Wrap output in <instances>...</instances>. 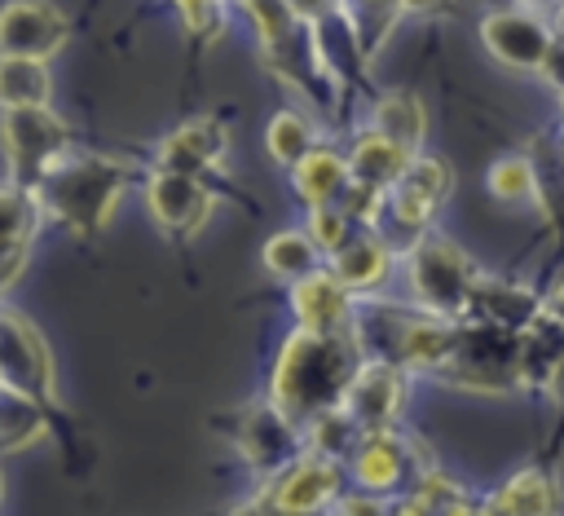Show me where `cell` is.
Listing matches in <instances>:
<instances>
[{"mask_svg": "<svg viewBox=\"0 0 564 516\" xmlns=\"http://www.w3.org/2000/svg\"><path fill=\"white\" fill-rule=\"evenodd\" d=\"M225 432L238 450V459L247 463V472L256 476V485H273L291 463H300L308 454V437L300 423H291L269 397L238 406L225 419Z\"/></svg>", "mask_w": 564, "mask_h": 516, "instance_id": "cell-5", "label": "cell"}, {"mask_svg": "<svg viewBox=\"0 0 564 516\" xmlns=\"http://www.w3.org/2000/svg\"><path fill=\"white\" fill-rule=\"evenodd\" d=\"M489 516H560V485L546 467H520L489 498Z\"/></svg>", "mask_w": 564, "mask_h": 516, "instance_id": "cell-20", "label": "cell"}, {"mask_svg": "<svg viewBox=\"0 0 564 516\" xmlns=\"http://www.w3.org/2000/svg\"><path fill=\"white\" fill-rule=\"evenodd\" d=\"M0 384L4 393H18L26 401H40L44 410L57 406V370L53 353L35 322H26L18 309L0 313Z\"/></svg>", "mask_w": 564, "mask_h": 516, "instance_id": "cell-8", "label": "cell"}, {"mask_svg": "<svg viewBox=\"0 0 564 516\" xmlns=\"http://www.w3.org/2000/svg\"><path fill=\"white\" fill-rule=\"evenodd\" d=\"M229 154V128L220 115H198V119H185L176 132H167L159 141V159L154 168L163 172H185V176H207L225 163Z\"/></svg>", "mask_w": 564, "mask_h": 516, "instance_id": "cell-16", "label": "cell"}, {"mask_svg": "<svg viewBox=\"0 0 564 516\" xmlns=\"http://www.w3.org/2000/svg\"><path fill=\"white\" fill-rule=\"evenodd\" d=\"M546 393H551V401H555V410H560V419H564V353H560V362H555V370H551V379H546Z\"/></svg>", "mask_w": 564, "mask_h": 516, "instance_id": "cell-33", "label": "cell"}, {"mask_svg": "<svg viewBox=\"0 0 564 516\" xmlns=\"http://www.w3.org/2000/svg\"><path fill=\"white\" fill-rule=\"evenodd\" d=\"M480 44H485V53H494L502 66L542 71V66H551L555 31H551L538 13L498 9V13H489V18L480 22Z\"/></svg>", "mask_w": 564, "mask_h": 516, "instance_id": "cell-12", "label": "cell"}, {"mask_svg": "<svg viewBox=\"0 0 564 516\" xmlns=\"http://www.w3.org/2000/svg\"><path fill=\"white\" fill-rule=\"evenodd\" d=\"M555 44H564V9L555 13Z\"/></svg>", "mask_w": 564, "mask_h": 516, "instance_id": "cell-35", "label": "cell"}, {"mask_svg": "<svg viewBox=\"0 0 564 516\" xmlns=\"http://www.w3.org/2000/svg\"><path fill=\"white\" fill-rule=\"evenodd\" d=\"M370 132H379V137L397 141L401 150L419 154V146H423V137H427L423 101H419L414 93H405V88L383 93V97L375 101V123H370Z\"/></svg>", "mask_w": 564, "mask_h": 516, "instance_id": "cell-22", "label": "cell"}, {"mask_svg": "<svg viewBox=\"0 0 564 516\" xmlns=\"http://www.w3.org/2000/svg\"><path fill=\"white\" fill-rule=\"evenodd\" d=\"M542 313L564 326V269L551 278V287H546V295H542Z\"/></svg>", "mask_w": 564, "mask_h": 516, "instance_id": "cell-31", "label": "cell"}, {"mask_svg": "<svg viewBox=\"0 0 564 516\" xmlns=\"http://www.w3.org/2000/svg\"><path fill=\"white\" fill-rule=\"evenodd\" d=\"M70 40V18L53 0H9L0 13V53L48 62Z\"/></svg>", "mask_w": 564, "mask_h": 516, "instance_id": "cell-11", "label": "cell"}, {"mask_svg": "<svg viewBox=\"0 0 564 516\" xmlns=\"http://www.w3.org/2000/svg\"><path fill=\"white\" fill-rule=\"evenodd\" d=\"M304 234L317 243V251L330 260L352 234H357V225H352V216L335 203V207H308V216H304Z\"/></svg>", "mask_w": 564, "mask_h": 516, "instance_id": "cell-28", "label": "cell"}, {"mask_svg": "<svg viewBox=\"0 0 564 516\" xmlns=\"http://www.w3.org/2000/svg\"><path fill=\"white\" fill-rule=\"evenodd\" d=\"M445 198H449V168L432 154H414L405 176L392 185L383 216H392V225H401L414 243V238L432 234V216L441 212Z\"/></svg>", "mask_w": 564, "mask_h": 516, "instance_id": "cell-13", "label": "cell"}, {"mask_svg": "<svg viewBox=\"0 0 564 516\" xmlns=\"http://www.w3.org/2000/svg\"><path fill=\"white\" fill-rule=\"evenodd\" d=\"M260 494H264V503L278 516H322V512H335V503L344 498V463L308 450L300 463H291Z\"/></svg>", "mask_w": 564, "mask_h": 516, "instance_id": "cell-9", "label": "cell"}, {"mask_svg": "<svg viewBox=\"0 0 564 516\" xmlns=\"http://www.w3.org/2000/svg\"><path fill=\"white\" fill-rule=\"evenodd\" d=\"M436 379L467 388V393L524 388V331H507L485 318L454 322V344H449V357Z\"/></svg>", "mask_w": 564, "mask_h": 516, "instance_id": "cell-4", "label": "cell"}, {"mask_svg": "<svg viewBox=\"0 0 564 516\" xmlns=\"http://www.w3.org/2000/svg\"><path fill=\"white\" fill-rule=\"evenodd\" d=\"M366 353L357 344V335H313V331H291L273 357V375H269V401L300 423L304 432L330 415L344 410L348 384L357 379Z\"/></svg>", "mask_w": 564, "mask_h": 516, "instance_id": "cell-1", "label": "cell"}, {"mask_svg": "<svg viewBox=\"0 0 564 516\" xmlns=\"http://www.w3.org/2000/svg\"><path fill=\"white\" fill-rule=\"evenodd\" d=\"M176 13L194 40H212L225 26V0H176Z\"/></svg>", "mask_w": 564, "mask_h": 516, "instance_id": "cell-29", "label": "cell"}, {"mask_svg": "<svg viewBox=\"0 0 564 516\" xmlns=\"http://www.w3.org/2000/svg\"><path fill=\"white\" fill-rule=\"evenodd\" d=\"M485 190H489V198H498L507 207H520V203L538 198V172H533V163L524 154H502V159L489 163Z\"/></svg>", "mask_w": 564, "mask_h": 516, "instance_id": "cell-27", "label": "cell"}, {"mask_svg": "<svg viewBox=\"0 0 564 516\" xmlns=\"http://www.w3.org/2000/svg\"><path fill=\"white\" fill-rule=\"evenodd\" d=\"M366 4H379V0H366Z\"/></svg>", "mask_w": 564, "mask_h": 516, "instance_id": "cell-37", "label": "cell"}, {"mask_svg": "<svg viewBox=\"0 0 564 516\" xmlns=\"http://www.w3.org/2000/svg\"><path fill=\"white\" fill-rule=\"evenodd\" d=\"M410 150H401L397 141H388V137H379V132H361L357 141H352V150H348V176H352V185L357 190H370V194H392V185L405 176V168H410Z\"/></svg>", "mask_w": 564, "mask_h": 516, "instance_id": "cell-19", "label": "cell"}, {"mask_svg": "<svg viewBox=\"0 0 564 516\" xmlns=\"http://www.w3.org/2000/svg\"><path fill=\"white\" fill-rule=\"evenodd\" d=\"M335 516H392V498H379V494H344L335 503Z\"/></svg>", "mask_w": 564, "mask_h": 516, "instance_id": "cell-30", "label": "cell"}, {"mask_svg": "<svg viewBox=\"0 0 564 516\" xmlns=\"http://www.w3.org/2000/svg\"><path fill=\"white\" fill-rule=\"evenodd\" d=\"M53 97V79L44 62H26V57H0V106H48Z\"/></svg>", "mask_w": 564, "mask_h": 516, "instance_id": "cell-25", "label": "cell"}, {"mask_svg": "<svg viewBox=\"0 0 564 516\" xmlns=\"http://www.w3.org/2000/svg\"><path fill=\"white\" fill-rule=\"evenodd\" d=\"M132 168L106 154H79L70 150L66 159H57L44 181L35 185L44 216L66 225L75 238H97L106 229V221L115 216L119 194L128 190Z\"/></svg>", "mask_w": 564, "mask_h": 516, "instance_id": "cell-2", "label": "cell"}, {"mask_svg": "<svg viewBox=\"0 0 564 516\" xmlns=\"http://www.w3.org/2000/svg\"><path fill=\"white\" fill-rule=\"evenodd\" d=\"M529 4H560V0H529Z\"/></svg>", "mask_w": 564, "mask_h": 516, "instance_id": "cell-36", "label": "cell"}, {"mask_svg": "<svg viewBox=\"0 0 564 516\" xmlns=\"http://www.w3.org/2000/svg\"><path fill=\"white\" fill-rule=\"evenodd\" d=\"M145 207H150L154 225H159L167 238L189 243V238L212 221L216 194H212L207 181H198V176L154 168V172L145 176Z\"/></svg>", "mask_w": 564, "mask_h": 516, "instance_id": "cell-10", "label": "cell"}, {"mask_svg": "<svg viewBox=\"0 0 564 516\" xmlns=\"http://www.w3.org/2000/svg\"><path fill=\"white\" fill-rule=\"evenodd\" d=\"M485 273L476 260L449 243L445 234H423L405 247V287H410V309L441 318V322H467L476 313V291Z\"/></svg>", "mask_w": 564, "mask_h": 516, "instance_id": "cell-3", "label": "cell"}, {"mask_svg": "<svg viewBox=\"0 0 564 516\" xmlns=\"http://www.w3.org/2000/svg\"><path fill=\"white\" fill-rule=\"evenodd\" d=\"M392 247L375 234V229H357L326 265L335 269V278L352 291V295H375L383 287V278L392 273Z\"/></svg>", "mask_w": 564, "mask_h": 516, "instance_id": "cell-18", "label": "cell"}, {"mask_svg": "<svg viewBox=\"0 0 564 516\" xmlns=\"http://www.w3.org/2000/svg\"><path fill=\"white\" fill-rule=\"evenodd\" d=\"M401 406H405V370L392 366V362H375V357H366L361 370H357V379L348 384L344 415L370 437V432H388V428H397Z\"/></svg>", "mask_w": 564, "mask_h": 516, "instance_id": "cell-14", "label": "cell"}, {"mask_svg": "<svg viewBox=\"0 0 564 516\" xmlns=\"http://www.w3.org/2000/svg\"><path fill=\"white\" fill-rule=\"evenodd\" d=\"M264 146H269V159H273V163H282V168L295 172V168L317 150L313 123H308L304 115H295V110H278V115L269 119V128H264Z\"/></svg>", "mask_w": 564, "mask_h": 516, "instance_id": "cell-26", "label": "cell"}, {"mask_svg": "<svg viewBox=\"0 0 564 516\" xmlns=\"http://www.w3.org/2000/svg\"><path fill=\"white\" fill-rule=\"evenodd\" d=\"M427 472H436L432 463H423L419 441H410L401 428L388 432H370L357 454L348 459V476L361 494H379V498H405Z\"/></svg>", "mask_w": 564, "mask_h": 516, "instance_id": "cell-7", "label": "cell"}, {"mask_svg": "<svg viewBox=\"0 0 564 516\" xmlns=\"http://www.w3.org/2000/svg\"><path fill=\"white\" fill-rule=\"evenodd\" d=\"M44 221V203L35 190L26 185H9L0 194V225H4V251H0V287H13L31 247H35V229Z\"/></svg>", "mask_w": 564, "mask_h": 516, "instance_id": "cell-17", "label": "cell"}, {"mask_svg": "<svg viewBox=\"0 0 564 516\" xmlns=\"http://www.w3.org/2000/svg\"><path fill=\"white\" fill-rule=\"evenodd\" d=\"M48 437V410L18 393H0V450L18 454Z\"/></svg>", "mask_w": 564, "mask_h": 516, "instance_id": "cell-24", "label": "cell"}, {"mask_svg": "<svg viewBox=\"0 0 564 516\" xmlns=\"http://www.w3.org/2000/svg\"><path fill=\"white\" fill-rule=\"evenodd\" d=\"M401 9H410V13H427V9H436V0H401Z\"/></svg>", "mask_w": 564, "mask_h": 516, "instance_id": "cell-34", "label": "cell"}, {"mask_svg": "<svg viewBox=\"0 0 564 516\" xmlns=\"http://www.w3.org/2000/svg\"><path fill=\"white\" fill-rule=\"evenodd\" d=\"M70 146V128L48 110V106H13L4 110V163H9V185H26L35 190L44 181V172L66 159Z\"/></svg>", "mask_w": 564, "mask_h": 516, "instance_id": "cell-6", "label": "cell"}, {"mask_svg": "<svg viewBox=\"0 0 564 516\" xmlns=\"http://www.w3.org/2000/svg\"><path fill=\"white\" fill-rule=\"evenodd\" d=\"M286 4H291V9H295L304 22H313V26H317V18H322V13H326L335 0H286Z\"/></svg>", "mask_w": 564, "mask_h": 516, "instance_id": "cell-32", "label": "cell"}, {"mask_svg": "<svg viewBox=\"0 0 564 516\" xmlns=\"http://www.w3.org/2000/svg\"><path fill=\"white\" fill-rule=\"evenodd\" d=\"M260 260H264V269L278 282H291V287L300 278H308V273L322 269V251H317V243L304 229H278V234H269L264 247H260Z\"/></svg>", "mask_w": 564, "mask_h": 516, "instance_id": "cell-23", "label": "cell"}, {"mask_svg": "<svg viewBox=\"0 0 564 516\" xmlns=\"http://www.w3.org/2000/svg\"><path fill=\"white\" fill-rule=\"evenodd\" d=\"M291 185H295V194H300L304 207H335V203L348 194V185H352L348 159L335 154L330 146H317V150L291 172Z\"/></svg>", "mask_w": 564, "mask_h": 516, "instance_id": "cell-21", "label": "cell"}, {"mask_svg": "<svg viewBox=\"0 0 564 516\" xmlns=\"http://www.w3.org/2000/svg\"><path fill=\"white\" fill-rule=\"evenodd\" d=\"M291 313H295V331L348 335L352 318H357V295L335 278L330 265H322L317 273H308L291 287Z\"/></svg>", "mask_w": 564, "mask_h": 516, "instance_id": "cell-15", "label": "cell"}]
</instances>
